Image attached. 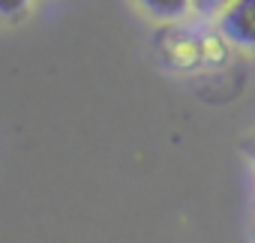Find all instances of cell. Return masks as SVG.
Listing matches in <instances>:
<instances>
[{
    "label": "cell",
    "instance_id": "1",
    "mask_svg": "<svg viewBox=\"0 0 255 243\" xmlns=\"http://www.w3.org/2000/svg\"><path fill=\"white\" fill-rule=\"evenodd\" d=\"M219 30L243 48H255V0H231L219 12Z\"/></svg>",
    "mask_w": 255,
    "mask_h": 243
},
{
    "label": "cell",
    "instance_id": "2",
    "mask_svg": "<svg viewBox=\"0 0 255 243\" xmlns=\"http://www.w3.org/2000/svg\"><path fill=\"white\" fill-rule=\"evenodd\" d=\"M135 3H138L150 18H159V21L183 18V15L189 12V6H195L192 0H135Z\"/></svg>",
    "mask_w": 255,
    "mask_h": 243
},
{
    "label": "cell",
    "instance_id": "3",
    "mask_svg": "<svg viewBox=\"0 0 255 243\" xmlns=\"http://www.w3.org/2000/svg\"><path fill=\"white\" fill-rule=\"evenodd\" d=\"M192 3H195V9L201 15H213V12H222L231 0H192Z\"/></svg>",
    "mask_w": 255,
    "mask_h": 243
},
{
    "label": "cell",
    "instance_id": "4",
    "mask_svg": "<svg viewBox=\"0 0 255 243\" xmlns=\"http://www.w3.org/2000/svg\"><path fill=\"white\" fill-rule=\"evenodd\" d=\"M27 3H30V0H0V12H3L6 18H12L21 9H27Z\"/></svg>",
    "mask_w": 255,
    "mask_h": 243
}]
</instances>
